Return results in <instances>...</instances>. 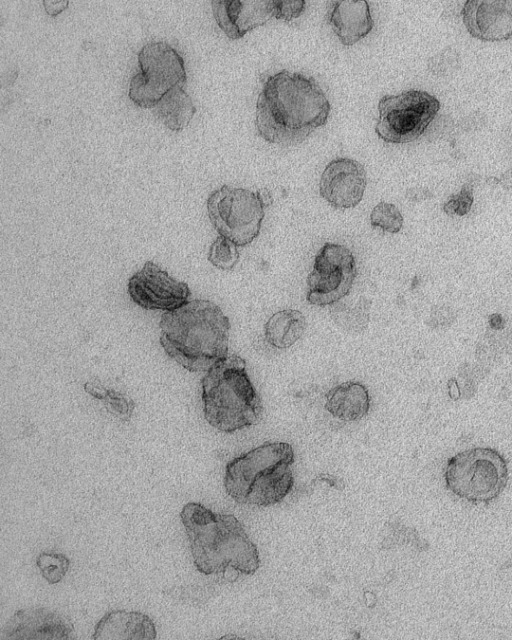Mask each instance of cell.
Here are the masks:
<instances>
[{
	"label": "cell",
	"instance_id": "obj_9",
	"mask_svg": "<svg viewBox=\"0 0 512 640\" xmlns=\"http://www.w3.org/2000/svg\"><path fill=\"white\" fill-rule=\"evenodd\" d=\"M138 65L139 72L131 78L128 96L141 108H155L169 90L186 83L184 60L166 42L144 45L138 53Z\"/></svg>",
	"mask_w": 512,
	"mask_h": 640
},
{
	"label": "cell",
	"instance_id": "obj_14",
	"mask_svg": "<svg viewBox=\"0 0 512 640\" xmlns=\"http://www.w3.org/2000/svg\"><path fill=\"white\" fill-rule=\"evenodd\" d=\"M461 15L464 26L474 38L497 42L512 36L511 0H468Z\"/></svg>",
	"mask_w": 512,
	"mask_h": 640
},
{
	"label": "cell",
	"instance_id": "obj_28",
	"mask_svg": "<svg viewBox=\"0 0 512 640\" xmlns=\"http://www.w3.org/2000/svg\"><path fill=\"white\" fill-rule=\"evenodd\" d=\"M45 10L51 17L57 16L65 10L69 4L68 1H44Z\"/></svg>",
	"mask_w": 512,
	"mask_h": 640
},
{
	"label": "cell",
	"instance_id": "obj_24",
	"mask_svg": "<svg viewBox=\"0 0 512 640\" xmlns=\"http://www.w3.org/2000/svg\"><path fill=\"white\" fill-rule=\"evenodd\" d=\"M238 246L219 235L211 244L208 261L220 270H232L239 261Z\"/></svg>",
	"mask_w": 512,
	"mask_h": 640
},
{
	"label": "cell",
	"instance_id": "obj_12",
	"mask_svg": "<svg viewBox=\"0 0 512 640\" xmlns=\"http://www.w3.org/2000/svg\"><path fill=\"white\" fill-rule=\"evenodd\" d=\"M367 184L364 166L351 158H335L324 168L319 192L332 207L349 209L363 198Z\"/></svg>",
	"mask_w": 512,
	"mask_h": 640
},
{
	"label": "cell",
	"instance_id": "obj_5",
	"mask_svg": "<svg viewBox=\"0 0 512 640\" xmlns=\"http://www.w3.org/2000/svg\"><path fill=\"white\" fill-rule=\"evenodd\" d=\"M201 386L204 417L215 429L233 433L261 420V397L239 355L228 354L216 362L206 371Z\"/></svg>",
	"mask_w": 512,
	"mask_h": 640
},
{
	"label": "cell",
	"instance_id": "obj_25",
	"mask_svg": "<svg viewBox=\"0 0 512 640\" xmlns=\"http://www.w3.org/2000/svg\"><path fill=\"white\" fill-rule=\"evenodd\" d=\"M403 222L404 219L399 209L394 204L385 201L375 205L370 214L371 226L388 233H398L402 229Z\"/></svg>",
	"mask_w": 512,
	"mask_h": 640
},
{
	"label": "cell",
	"instance_id": "obj_11",
	"mask_svg": "<svg viewBox=\"0 0 512 640\" xmlns=\"http://www.w3.org/2000/svg\"><path fill=\"white\" fill-rule=\"evenodd\" d=\"M127 290L132 301L146 310L170 311L186 303L191 295L186 283L152 261L129 278Z\"/></svg>",
	"mask_w": 512,
	"mask_h": 640
},
{
	"label": "cell",
	"instance_id": "obj_19",
	"mask_svg": "<svg viewBox=\"0 0 512 640\" xmlns=\"http://www.w3.org/2000/svg\"><path fill=\"white\" fill-rule=\"evenodd\" d=\"M306 318L296 309H285L274 313L264 325L266 342L276 349L294 345L306 330Z\"/></svg>",
	"mask_w": 512,
	"mask_h": 640
},
{
	"label": "cell",
	"instance_id": "obj_27",
	"mask_svg": "<svg viewBox=\"0 0 512 640\" xmlns=\"http://www.w3.org/2000/svg\"><path fill=\"white\" fill-rule=\"evenodd\" d=\"M306 2L274 0L273 17L286 22L298 18L305 10Z\"/></svg>",
	"mask_w": 512,
	"mask_h": 640
},
{
	"label": "cell",
	"instance_id": "obj_4",
	"mask_svg": "<svg viewBox=\"0 0 512 640\" xmlns=\"http://www.w3.org/2000/svg\"><path fill=\"white\" fill-rule=\"evenodd\" d=\"M294 450L286 442H265L225 467L226 493L237 503L266 507L281 502L294 484Z\"/></svg>",
	"mask_w": 512,
	"mask_h": 640
},
{
	"label": "cell",
	"instance_id": "obj_20",
	"mask_svg": "<svg viewBox=\"0 0 512 640\" xmlns=\"http://www.w3.org/2000/svg\"><path fill=\"white\" fill-rule=\"evenodd\" d=\"M155 112L168 129L177 132L190 123L196 108L183 86H175L160 99Z\"/></svg>",
	"mask_w": 512,
	"mask_h": 640
},
{
	"label": "cell",
	"instance_id": "obj_17",
	"mask_svg": "<svg viewBox=\"0 0 512 640\" xmlns=\"http://www.w3.org/2000/svg\"><path fill=\"white\" fill-rule=\"evenodd\" d=\"M156 627L153 620L138 611L112 610L95 625L94 640H154Z\"/></svg>",
	"mask_w": 512,
	"mask_h": 640
},
{
	"label": "cell",
	"instance_id": "obj_13",
	"mask_svg": "<svg viewBox=\"0 0 512 640\" xmlns=\"http://www.w3.org/2000/svg\"><path fill=\"white\" fill-rule=\"evenodd\" d=\"M74 638L75 630L70 620L45 607L17 610L6 622L0 637L1 640Z\"/></svg>",
	"mask_w": 512,
	"mask_h": 640
},
{
	"label": "cell",
	"instance_id": "obj_2",
	"mask_svg": "<svg viewBox=\"0 0 512 640\" xmlns=\"http://www.w3.org/2000/svg\"><path fill=\"white\" fill-rule=\"evenodd\" d=\"M159 327L165 353L188 371L206 372L228 355L230 321L212 301L193 299L165 311Z\"/></svg>",
	"mask_w": 512,
	"mask_h": 640
},
{
	"label": "cell",
	"instance_id": "obj_15",
	"mask_svg": "<svg viewBox=\"0 0 512 640\" xmlns=\"http://www.w3.org/2000/svg\"><path fill=\"white\" fill-rule=\"evenodd\" d=\"M211 5L216 23L232 40L273 18L274 0H214Z\"/></svg>",
	"mask_w": 512,
	"mask_h": 640
},
{
	"label": "cell",
	"instance_id": "obj_22",
	"mask_svg": "<svg viewBox=\"0 0 512 640\" xmlns=\"http://www.w3.org/2000/svg\"><path fill=\"white\" fill-rule=\"evenodd\" d=\"M84 389L94 398L104 401L108 412L119 420L128 422L131 419L135 403L128 396L113 389H106L102 385L93 382L85 383Z\"/></svg>",
	"mask_w": 512,
	"mask_h": 640
},
{
	"label": "cell",
	"instance_id": "obj_18",
	"mask_svg": "<svg viewBox=\"0 0 512 640\" xmlns=\"http://www.w3.org/2000/svg\"><path fill=\"white\" fill-rule=\"evenodd\" d=\"M371 406L367 387L358 381H346L325 394L324 408L335 418L353 422L364 418Z\"/></svg>",
	"mask_w": 512,
	"mask_h": 640
},
{
	"label": "cell",
	"instance_id": "obj_16",
	"mask_svg": "<svg viewBox=\"0 0 512 640\" xmlns=\"http://www.w3.org/2000/svg\"><path fill=\"white\" fill-rule=\"evenodd\" d=\"M327 21L345 46L354 45L366 37L374 26L367 1H330Z\"/></svg>",
	"mask_w": 512,
	"mask_h": 640
},
{
	"label": "cell",
	"instance_id": "obj_7",
	"mask_svg": "<svg viewBox=\"0 0 512 640\" xmlns=\"http://www.w3.org/2000/svg\"><path fill=\"white\" fill-rule=\"evenodd\" d=\"M273 202L267 190L222 185L207 199L208 217L219 235L237 246H246L258 237L265 208Z\"/></svg>",
	"mask_w": 512,
	"mask_h": 640
},
{
	"label": "cell",
	"instance_id": "obj_1",
	"mask_svg": "<svg viewBox=\"0 0 512 640\" xmlns=\"http://www.w3.org/2000/svg\"><path fill=\"white\" fill-rule=\"evenodd\" d=\"M330 111V102L313 77L280 70L262 79L255 126L265 141L289 147L325 125Z\"/></svg>",
	"mask_w": 512,
	"mask_h": 640
},
{
	"label": "cell",
	"instance_id": "obj_3",
	"mask_svg": "<svg viewBox=\"0 0 512 640\" xmlns=\"http://www.w3.org/2000/svg\"><path fill=\"white\" fill-rule=\"evenodd\" d=\"M196 569L204 575L224 573L229 567L244 575L260 567L256 545L232 514L215 513L198 502L180 512Z\"/></svg>",
	"mask_w": 512,
	"mask_h": 640
},
{
	"label": "cell",
	"instance_id": "obj_6",
	"mask_svg": "<svg viewBox=\"0 0 512 640\" xmlns=\"http://www.w3.org/2000/svg\"><path fill=\"white\" fill-rule=\"evenodd\" d=\"M509 479L508 463L491 447H474L456 453L444 469L445 485L470 503L488 504L499 497Z\"/></svg>",
	"mask_w": 512,
	"mask_h": 640
},
{
	"label": "cell",
	"instance_id": "obj_21",
	"mask_svg": "<svg viewBox=\"0 0 512 640\" xmlns=\"http://www.w3.org/2000/svg\"><path fill=\"white\" fill-rule=\"evenodd\" d=\"M370 307L371 301L364 297H360L353 307L338 301L330 306V315L333 321L345 331L360 333L368 325Z\"/></svg>",
	"mask_w": 512,
	"mask_h": 640
},
{
	"label": "cell",
	"instance_id": "obj_8",
	"mask_svg": "<svg viewBox=\"0 0 512 640\" xmlns=\"http://www.w3.org/2000/svg\"><path fill=\"white\" fill-rule=\"evenodd\" d=\"M439 110V100L424 90L384 95L378 103L375 132L387 143L412 142L424 133Z\"/></svg>",
	"mask_w": 512,
	"mask_h": 640
},
{
	"label": "cell",
	"instance_id": "obj_10",
	"mask_svg": "<svg viewBox=\"0 0 512 640\" xmlns=\"http://www.w3.org/2000/svg\"><path fill=\"white\" fill-rule=\"evenodd\" d=\"M356 274L351 250L341 244L325 243L316 254L313 269L307 277L306 300L320 307L331 306L348 295Z\"/></svg>",
	"mask_w": 512,
	"mask_h": 640
},
{
	"label": "cell",
	"instance_id": "obj_26",
	"mask_svg": "<svg viewBox=\"0 0 512 640\" xmlns=\"http://www.w3.org/2000/svg\"><path fill=\"white\" fill-rule=\"evenodd\" d=\"M473 204V186L466 183L459 193L452 195L444 204L443 210L448 215L463 216L467 214Z\"/></svg>",
	"mask_w": 512,
	"mask_h": 640
},
{
	"label": "cell",
	"instance_id": "obj_23",
	"mask_svg": "<svg viewBox=\"0 0 512 640\" xmlns=\"http://www.w3.org/2000/svg\"><path fill=\"white\" fill-rule=\"evenodd\" d=\"M36 564L42 577L48 584L53 585L64 578L69 569L70 560L63 553L44 551L38 554Z\"/></svg>",
	"mask_w": 512,
	"mask_h": 640
}]
</instances>
